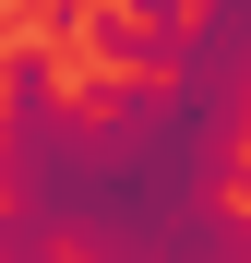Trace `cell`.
<instances>
[{
    "instance_id": "obj_1",
    "label": "cell",
    "mask_w": 251,
    "mask_h": 263,
    "mask_svg": "<svg viewBox=\"0 0 251 263\" xmlns=\"http://www.w3.org/2000/svg\"><path fill=\"white\" fill-rule=\"evenodd\" d=\"M0 263H72V251H60V228H48L24 192H0Z\"/></svg>"
},
{
    "instance_id": "obj_2",
    "label": "cell",
    "mask_w": 251,
    "mask_h": 263,
    "mask_svg": "<svg viewBox=\"0 0 251 263\" xmlns=\"http://www.w3.org/2000/svg\"><path fill=\"white\" fill-rule=\"evenodd\" d=\"M191 36H203L227 72H251V0H191Z\"/></svg>"
},
{
    "instance_id": "obj_3",
    "label": "cell",
    "mask_w": 251,
    "mask_h": 263,
    "mask_svg": "<svg viewBox=\"0 0 251 263\" xmlns=\"http://www.w3.org/2000/svg\"><path fill=\"white\" fill-rule=\"evenodd\" d=\"M120 12H144V24H167V36H191V0H120Z\"/></svg>"
}]
</instances>
